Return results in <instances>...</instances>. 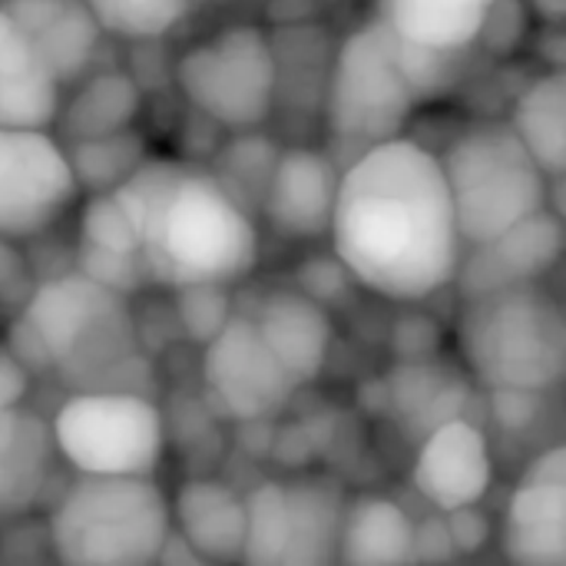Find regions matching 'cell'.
Wrapping results in <instances>:
<instances>
[{"mask_svg": "<svg viewBox=\"0 0 566 566\" xmlns=\"http://www.w3.org/2000/svg\"><path fill=\"white\" fill-rule=\"evenodd\" d=\"M332 252L352 282L388 302H424L461 269V229L441 156L395 136L342 169Z\"/></svg>", "mask_w": 566, "mask_h": 566, "instance_id": "1", "label": "cell"}, {"mask_svg": "<svg viewBox=\"0 0 566 566\" xmlns=\"http://www.w3.org/2000/svg\"><path fill=\"white\" fill-rule=\"evenodd\" d=\"M139 229L153 282L232 285L259 262L255 216L209 172L182 159H146L119 189Z\"/></svg>", "mask_w": 566, "mask_h": 566, "instance_id": "2", "label": "cell"}, {"mask_svg": "<svg viewBox=\"0 0 566 566\" xmlns=\"http://www.w3.org/2000/svg\"><path fill=\"white\" fill-rule=\"evenodd\" d=\"M23 315L50 355V375L70 391L149 395L156 378L129 295L66 269L40 279Z\"/></svg>", "mask_w": 566, "mask_h": 566, "instance_id": "3", "label": "cell"}, {"mask_svg": "<svg viewBox=\"0 0 566 566\" xmlns=\"http://www.w3.org/2000/svg\"><path fill=\"white\" fill-rule=\"evenodd\" d=\"M458 348L488 391L544 395L566 381V308L537 282L464 295Z\"/></svg>", "mask_w": 566, "mask_h": 566, "instance_id": "4", "label": "cell"}, {"mask_svg": "<svg viewBox=\"0 0 566 566\" xmlns=\"http://www.w3.org/2000/svg\"><path fill=\"white\" fill-rule=\"evenodd\" d=\"M53 560L146 566L172 534V501L153 478L76 474L46 521Z\"/></svg>", "mask_w": 566, "mask_h": 566, "instance_id": "5", "label": "cell"}, {"mask_svg": "<svg viewBox=\"0 0 566 566\" xmlns=\"http://www.w3.org/2000/svg\"><path fill=\"white\" fill-rule=\"evenodd\" d=\"M454 216L464 245H484L547 206V172L511 123H478L444 153Z\"/></svg>", "mask_w": 566, "mask_h": 566, "instance_id": "6", "label": "cell"}, {"mask_svg": "<svg viewBox=\"0 0 566 566\" xmlns=\"http://www.w3.org/2000/svg\"><path fill=\"white\" fill-rule=\"evenodd\" d=\"M418 96L421 90L408 70L401 40L381 17L368 20L352 30L332 56L322 103L325 129L332 139L358 146L361 153L405 136Z\"/></svg>", "mask_w": 566, "mask_h": 566, "instance_id": "7", "label": "cell"}, {"mask_svg": "<svg viewBox=\"0 0 566 566\" xmlns=\"http://www.w3.org/2000/svg\"><path fill=\"white\" fill-rule=\"evenodd\" d=\"M172 83L189 109L219 129H259L275 109V46L255 23H229L186 46L172 63Z\"/></svg>", "mask_w": 566, "mask_h": 566, "instance_id": "8", "label": "cell"}, {"mask_svg": "<svg viewBox=\"0 0 566 566\" xmlns=\"http://www.w3.org/2000/svg\"><path fill=\"white\" fill-rule=\"evenodd\" d=\"M50 424L60 461L76 474L153 478L169 438L163 408L139 391H70Z\"/></svg>", "mask_w": 566, "mask_h": 566, "instance_id": "9", "label": "cell"}, {"mask_svg": "<svg viewBox=\"0 0 566 566\" xmlns=\"http://www.w3.org/2000/svg\"><path fill=\"white\" fill-rule=\"evenodd\" d=\"M80 192L66 143L50 126H0V235L43 239Z\"/></svg>", "mask_w": 566, "mask_h": 566, "instance_id": "10", "label": "cell"}, {"mask_svg": "<svg viewBox=\"0 0 566 566\" xmlns=\"http://www.w3.org/2000/svg\"><path fill=\"white\" fill-rule=\"evenodd\" d=\"M202 391L219 418L259 424L292 401L298 381L265 345L252 315L235 312L229 325L202 345Z\"/></svg>", "mask_w": 566, "mask_h": 566, "instance_id": "11", "label": "cell"}, {"mask_svg": "<svg viewBox=\"0 0 566 566\" xmlns=\"http://www.w3.org/2000/svg\"><path fill=\"white\" fill-rule=\"evenodd\" d=\"M504 554L527 566H566V444L544 451L507 497Z\"/></svg>", "mask_w": 566, "mask_h": 566, "instance_id": "12", "label": "cell"}, {"mask_svg": "<svg viewBox=\"0 0 566 566\" xmlns=\"http://www.w3.org/2000/svg\"><path fill=\"white\" fill-rule=\"evenodd\" d=\"M411 481L438 514L478 507L494 484V458L484 431L468 418L431 428L418 448Z\"/></svg>", "mask_w": 566, "mask_h": 566, "instance_id": "13", "label": "cell"}, {"mask_svg": "<svg viewBox=\"0 0 566 566\" xmlns=\"http://www.w3.org/2000/svg\"><path fill=\"white\" fill-rule=\"evenodd\" d=\"M342 169L328 153L315 146H289L282 149L265 202V226L292 242H315L332 232L335 202H338Z\"/></svg>", "mask_w": 566, "mask_h": 566, "instance_id": "14", "label": "cell"}, {"mask_svg": "<svg viewBox=\"0 0 566 566\" xmlns=\"http://www.w3.org/2000/svg\"><path fill=\"white\" fill-rule=\"evenodd\" d=\"M564 252L566 229L560 216L541 209L531 219L507 229L504 235H497L484 245H471V255L461 259L454 282L461 285L464 295H481V292H494V289H507V285L537 282L560 262Z\"/></svg>", "mask_w": 566, "mask_h": 566, "instance_id": "15", "label": "cell"}, {"mask_svg": "<svg viewBox=\"0 0 566 566\" xmlns=\"http://www.w3.org/2000/svg\"><path fill=\"white\" fill-rule=\"evenodd\" d=\"M53 424L27 405L0 408V527L23 521L46 494L56 468Z\"/></svg>", "mask_w": 566, "mask_h": 566, "instance_id": "16", "label": "cell"}, {"mask_svg": "<svg viewBox=\"0 0 566 566\" xmlns=\"http://www.w3.org/2000/svg\"><path fill=\"white\" fill-rule=\"evenodd\" d=\"M252 322L285 371L298 381V388L325 371L335 338L328 305L305 295L302 289H275L259 298Z\"/></svg>", "mask_w": 566, "mask_h": 566, "instance_id": "17", "label": "cell"}, {"mask_svg": "<svg viewBox=\"0 0 566 566\" xmlns=\"http://www.w3.org/2000/svg\"><path fill=\"white\" fill-rule=\"evenodd\" d=\"M60 103V76L23 23L0 3V126H53Z\"/></svg>", "mask_w": 566, "mask_h": 566, "instance_id": "18", "label": "cell"}, {"mask_svg": "<svg viewBox=\"0 0 566 566\" xmlns=\"http://www.w3.org/2000/svg\"><path fill=\"white\" fill-rule=\"evenodd\" d=\"M33 36L63 86L86 76L109 36L86 0H3Z\"/></svg>", "mask_w": 566, "mask_h": 566, "instance_id": "19", "label": "cell"}, {"mask_svg": "<svg viewBox=\"0 0 566 566\" xmlns=\"http://www.w3.org/2000/svg\"><path fill=\"white\" fill-rule=\"evenodd\" d=\"M172 527L206 564H235L245 551V497L219 478H189L172 497Z\"/></svg>", "mask_w": 566, "mask_h": 566, "instance_id": "20", "label": "cell"}, {"mask_svg": "<svg viewBox=\"0 0 566 566\" xmlns=\"http://www.w3.org/2000/svg\"><path fill=\"white\" fill-rule=\"evenodd\" d=\"M497 0H381L388 30L418 50L461 53L481 40Z\"/></svg>", "mask_w": 566, "mask_h": 566, "instance_id": "21", "label": "cell"}, {"mask_svg": "<svg viewBox=\"0 0 566 566\" xmlns=\"http://www.w3.org/2000/svg\"><path fill=\"white\" fill-rule=\"evenodd\" d=\"M143 113V83L129 70H103L76 80V90L56 113V136L63 143L96 139L136 129Z\"/></svg>", "mask_w": 566, "mask_h": 566, "instance_id": "22", "label": "cell"}, {"mask_svg": "<svg viewBox=\"0 0 566 566\" xmlns=\"http://www.w3.org/2000/svg\"><path fill=\"white\" fill-rule=\"evenodd\" d=\"M415 521L391 497L365 494L345 507L338 560L352 566H391L415 560Z\"/></svg>", "mask_w": 566, "mask_h": 566, "instance_id": "23", "label": "cell"}, {"mask_svg": "<svg viewBox=\"0 0 566 566\" xmlns=\"http://www.w3.org/2000/svg\"><path fill=\"white\" fill-rule=\"evenodd\" d=\"M511 126L551 179H566V66L524 86L514 99Z\"/></svg>", "mask_w": 566, "mask_h": 566, "instance_id": "24", "label": "cell"}, {"mask_svg": "<svg viewBox=\"0 0 566 566\" xmlns=\"http://www.w3.org/2000/svg\"><path fill=\"white\" fill-rule=\"evenodd\" d=\"M289 514H292V541H289L285 566H318L338 557L345 504L335 484L328 481L289 484Z\"/></svg>", "mask_w": 566, "mask_h": 566, "instance_id": "25", "label": "cell"}, {"mask_svg": "<svg viewBox=\"0 0 566 566\" xmlns=\"http://www.w3.org/2000/svg\"><path fill=\"white\" fill-rule=\"evenodd\" d=\"M282 149L255 133V129H242V133H232L229 143H222L212 156V166L209 172L252 212L259 216L262 212V202H265V192H269V182H272V172H275V163H279Z\"/></svg>", "mask_w": 566, "mask_h": 566, "instance_id": "26", "label": "cell"}, {"mask_svg": "<svg viewBox=\"0 0 566 566\" xmlns=\"http://www.w3.org/2000/svg\"><path fill=\"white\" fill-rule=\"evenodd\" d=\"M388 401L405 421L424 424L428 434L431 428H438L434 411L464 405V388L431 358H408L388 375Z\"/></svg>", "mask_w": 566, "mask_h": 566, "instance_id": "27", "label": "cell"}, {"mask_svg": "<svg viewBox=\"0 0 566 566\" xmlns=\"http://www.w3.org/2000/svg\"><path fill=\"white\" fill-rule=\"evenodd\" d=\"M66 153H70L76 182L86 196L119 189L149 159L146 139L136 129L96 136V139H73L66 143Z\"/></svg>", "mask_w": 566, "mask_h": 566, "instance_id": "28", "label": "cell"}, {"mask_svg": "<svg viewBox=\"0 0 566 566\" xmlns=\"http://www.w3.org/2000/svg\"><path fill=\"white\" fill-rule=\"evenodd\" d=\"M292 541L289 484L262 481L245 494V551L242 564L285 566Z\"/></svg>", "mask_w": 566, "mask_h": 566, "instance_id": "29", "label": "cell"}, {"mask_svg": "<svg viewBox=\"0 0 566 566\" xmlns=\"http://www.w3.org/2000/svg\"><path fill=\"white\" fill-rule=\"evenodd\" d=\"M103 30L116 40H163L192 10L196 0H86Z\"/></svg>", "mask_w": 566, "mask_h": 566, "instance_id": "30", "label": "cell"}, {"mask_svg": "<svg viewBox=\"0 0 566 566\" xmlns=\"http://www.w3.org/2000/svg\"><path fill=\"white\" fill-rule=\"evenodd\" d=\"M76 245L99 249V252H119V255H143L139 229L129 219L126 206L116 199V192L86 196V202L80 209V222H76Z\"/></svg>", "mask_w": 566, "mask_h": 566, "instance_id": "31", "label": "cell"}, {"mask_svg": "<svg viewBox=\"0 0 566 566\" xmlns=\"http://www.w3.org/2000/svg\"><path fill=\"white\" fill-rule=\"evenodd\" d=\"M172 315L179 335H186L192 345H209L235 315L229 285L222 282H192L172 289Z\"/></svg>", "mask_w": 566, "mask_h": 566, "instance_id": "32", "label": "cell"}, {"mask_svg": "<svg viewBox=\"0 0 566 566\" xmlns=\"http://www.w3.org/2000/svg\"><path fill=\"white\" fill-rule=\"evenodd\" d=\"M36 285L40 275L30 255L20 249L17 239L0 235V315L13 318L17 312H23Z\"/></svg>", "mask_w": 566, "mask_h": 566, "instance_id": "33", "label": "cell"}, {"mask_svg": "<svg viewBox=\"0 0 566 566\" xmlns=\"http://www.w3.org/2000/svg\"><path fill=\"white\" fill-rule=\"evenodd\" d=\"M3 345L33 371V378H36V375H50V355H46V348H43L36 328L30 325V318H27L23 312H17V315L10 318Z\"/></svg>", "mask_w": 566, "mask_h": 566, "instance_id": "34", "label": "cell"}, {"mask_svg": "<svg viewBox=\"0 0 566 566\" xmlns=\"http://www.w3.org/2000/svg\"><path fill=\"white\" fill-rule=\"evenodd\" d=\"M33 388V371L0 342V408L27 405Z\"/></svg>", "mask_w": 566, "mask_h": 566, "instance_id": "35", "label": "cell"}, {"mask_svg": "<svg viewBox=\"0 0 566 566\" xmlns=\"http://www.w3.org/2000/svg\"><path fill=\"white\" fill-rule=\"evenodd\" d=\"M444 521H448V531H451V541H454L458 554H474V551L484 547L491 527H488V521H484V514L478 507L451 511V514H444Z\"/></svg>", "mask_w": 566, "mask_h": 566, "instance_id": "36", "label": "cell"}, {"mask_svg": "<svg viewBox=\"0 0 566 566\" xmlns=\"http://www.w3.org/2000/svg\"><path fill=\"white\" fill-rule=\"evenodd\" d=\"M534 7L547 23H566V0H534Z\"/></svg>", "mask_w": 566, "mask_h": 566, "instance_id": "37", "label": "cell"}]
</instances>
